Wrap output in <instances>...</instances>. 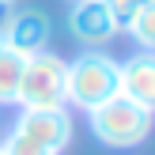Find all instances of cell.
<instances>
[{"instance_id":"obj_6","label":"cell","mask_w":155,"mask_h":155,"mask_svg":"<svg viewBox=\"0 0 155 155\" xmlns=\"http://www.w3.org/2000/svg\"><path fill=\"white\" fill-rule=\"evenodd\" d=\"M68 30H72L76 42H83L87 49H102L114 38L121 34L117 23H114L110 8L102 0H72V12H68Z\"/></svg>"},{"instance_id":"obj_5","label":"cell","mask_w":155,"mask_h":155,"mask_svg":"<svg viewBox=\"0 0 155 155\" xmlns=\"http://www.w3.org/2000/svg\"><path fill=\"white\" fill-rule=\"evenodd\" d=\"M15 133H23L27 140L42 144L45 151L61 155L72 144V114L64 110H19V117H15Z\"/></svg>"},{"instance_id":"obj_10","label":"cell","mask_w":155,"mask_h":155,"mask_svg":"<svg viewBox=\"0 0 155 155\" xmlns=\"http://www.w3.org/2000/svg\"><path fill=\"white\" fill-rule=\"evenodd\" d=\"M0 155H53V151H45L42 144H34V140H27L23 133H8L4 136V144H0Z\"/></svg>"},{"instance_id":"obj_12","label":"cell","mask_w":155,"mask_h":155,"mask_svg":"<svg viewBox=\"0 0 155 155\" xmlns=\"http://www.w3.org/2000/svg\"><path fill=\"white\" fill-rule=\"evenodd\" d=\"M8 15H12V4H8V0H0V30H4V23H8Z\"/></svg>"},{"instance_id":"obj_8","label":"cell","mask_w":155,"mask_h":155,"mask_svg":"<svg viewBox=\"0 0 155 155\" xmlns=\"http://www.w3.org/2000/svg\"><path fill=\"white\" fill-rule=\"evenodd\" d=\"M23 64H27V57H19V53H12V49L0 53V106H15Z\"/></svg>"},{"instance_id":"obj_2","label":"cell","mask_w":155,"mask_h":155,"mask_svg":"<svg viewBox=\"0 0 155 155\" xmlns=\"http://www.w3.org/2000/svg\"><path fill=\"white\" fill-rule=\"evenodd\" d=\"M117 64L110 53L102 49H87L76 61H68L64 72V102L76 106V110L91 114L95 106H102L106 98L117 95Z\"/></svg>"},{"instance_id":"obj_1","label":"cell","mask_w":155,"mask_h":155,"mask_svg":"<svg viewBox=\"0 0 155 155\" xmlns=\"http://www.w3.org/2000/svg\"><path fill=\"white\" fill-rule=\"evenodd\" d=\"M87 121H91V136L102 148H114V151L140 148L151 136V110L125 98V95H114L102 106H95L87 114Z\"/></svg>"},{"instance_id":"obj_13","label":"cell","mask_w":155,"mask_h":155,"mask_svg":"<svg viewBox=\"0 0 155 155\" xmlns=\"http://www.w3.org/2000/svg\"><path fill=\"white\" fill-rule=\"evenodd\" d=\"M4 49H8V45H4V38H0V53H4Z\"/></svg>"},{"instance_id":"obj_11","label":"cell","mask_w":155,"mask_h":155,"mask_svg":"<svg viewBox=\"0 0 155 155\" xmlns=\"http://www.w3.org/2000/svg\"><path fill=\"white\" fill-rule=\"evenodd\" d=\"M106 8H110V15H114V23H117V30H125L129 23L136 19V12H140L144 4H151V0H102Z\"/></svg>"},{"instance_id":"obj_14","label":"cell","mask_w":155,"mask_h":155,"mask_svg":"<svg viewBox=\"0 0 155 155\" xmlns=\"http://www.w3.org/2000/svg\"><path fill=\"white\" fill-rule=\"evenodd\" d=\"M8 4H15V0H8Z\"/></svg>"},{"instance_id":"obj_7","label":"cell","mask_w":155,"mask_h":155,"mask_svg":"<svg viewBox=\"0 0 155 155\" xmlns=\"http://www.w3.org/2000/svg\"><path fill=\"white\" fill-rule=\"evenodd\" d=\"M117 95L133 98L140 106H155V57L151 53H133L125 64H117Z\"/></svg>"},{"instance_id":"obj_3","label":"cell","mask_w":155,"mask_h":155,"mask_svg":"<svg viewBox=\"0 0 155 155\" xmlns=\"http://www.w3.org/2000/svg\"><path fill=\"white\" fill-rule=\"evenodd\" d=\"M64 72L68 61L57 53L42 49L27 57L19 76V91H15V106L19 110H64Z\"/></svg>"},{"instance_id":"obj_4","label":"cell","mask_w":155,"mask_h":155,"mask_svg":"<svg viewBox=\"0 0 155 155\" xmlns=\"http://www.w3.org/2000/svg\"><path fill=\"white\" fill-rule=\"evenodd\" d=\"M4 45L19 57H34V53L49 49V38H53V23L42 8H12L4 30H0Z\"/></svg>"},{"instance_id":"obj_9","label":"cell","mask_w":155,"mask_h":155,"mask_svg":"<svg viewBox=\"0 0 155 155\" xmlns=\"http://www.w3.org/2000/svg\"><path fill=\"white\" fill-rule=\"evenodd\" d=\"M125 30L133 34V42L140 45L144 53H151V49H155V0H151V4H144L140 12H136V19L129 23Z\"/></svg>"}]
</instances>
